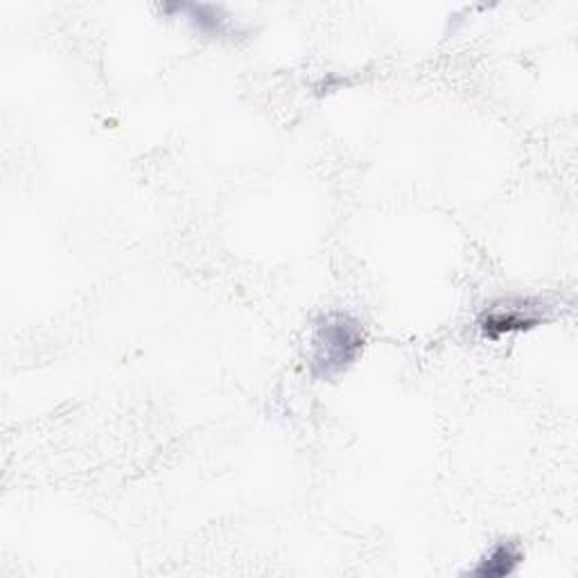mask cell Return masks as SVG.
<instances>
[{"label": "cell", "instance_id": "cell-1", "mask_svg": "<svg viewBox=\"0 0 578 578\" xmlns=\"http://www.w3.org/2000/svg\"><path fill=\"white\" fill-rule=\"evenodd\" d=\"M364 351V330L346 312L321 315L312 332L310 373L317 380H332L355 364Z\"/></svg>", "mask_w": 578, "mask_h": 578}, {"label": "cell", "instance_id": "cell-2", "mask_svg": "<svg viewBox=\"0 0 578 578\" xmlns=\"http://www.w3.org/2000/svg\"><path fill=\"white\" fill-rule=\"evenodd\" d=\"M540 305L533 300H506L499 305H493L491 310L484 312L480 319V330L486 339H499L511 332H522L535 328L542 317L538 315Z\"/></svg>", "mask_w": 578, "mask_h": 578}, {"label": "cell", "instance_id": "cell-3", "mask_svg": "<svg viewBox=\"0 0 578 578\" xmlns=\"http://www.w3.org/2000/svg\"><path fill=\"white\" fill-rule=\"evenodd\" d=\"M524 561L520 547L516 542H497V545L480 561L477 567H472L470 574L474 576H488V578H502L514 574L518 569V565Z\"/></svg>", "mask_w": 578, "mask_h": 578}, {"label": "cell", "instance_id": "cell-4", "mask_svg": "<svg viewBox=\"0 0 578 578\" xmlns=\"http://www.w3.org/2000/svg\"><path fill=\"white\" fill-rule=\"evenodd\" d=\"M165 10L184 14L203 34H217V37H222V34L228 32V16L220 8L175 3V5H165Z\"/></svg>", "mask_w": 578, "mask_h": 578}]
</instances>
